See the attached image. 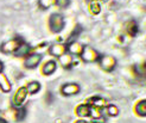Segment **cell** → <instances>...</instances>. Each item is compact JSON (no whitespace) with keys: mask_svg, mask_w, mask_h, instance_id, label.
I'll return each mask as SVG.
<instances>
[{"mask_svg":"<svg viewBox=\"0 0 146 123\" xmlns=\"http://www.w3.org/2000/svg\"><path fill=\"white\" fill-rule=\"evenodd\" d=\"M126 31H127V34L129 36H132V37L137 35V32H138V25H137V23L134 20H129L128 23L126 24Z\"/></svg>","mask_w":146,"mask_h":123,"instance_id":"16","label":"cell"},{"mask_svg":"<svg viewBox=\"0 0 146 123\" xmlns=\"http://www.w3.org/2000/svg\"><path fill=\"white\" fill-rule=\"evenodd\" d=\"M57 68V63L55 61H48L44 66H43V69L42 72L44 73L45 75H50V74H52L55 73V71Z\"/></svg>","mask_w":146,"mask_h":123,"instance_id":"13","label":"cell"},{"mask_svg":"<svg viewBox=\"0 0 146 123\" xmlns=\"http://www.w3.org/2000/svg\"><path fill=\"white\" fill-rule=\"evenodd\" d=\"M55 3V0H39V6L42 9H49Z\"/></svg>","mask_w":146,"mask_h":123,"instance_id":"23","label":"cell"},{"mask_svg":"<svg viewBox=\"0 0 146 123\" xmlns=\"http://www.w3.org/2000/svg\"><path fill=\"white\" fill-rule=\"evenodd\" d=\"M135 112L139 115V116H143V117L146 116V100H145V99L137 104V106H135Z\"/></svg>","mask_w":146,"mask_h":123,"instance_id":"18","label":"cell"},{"mask_svg":"<svg viewBox=\"0 0 146 123\" xmlns=\"http://www.w3.org/2000/svg\"><path fill=\"white\" fill-rule=\"evenodd\" d=\"M60 62L64 68H69L72 65V57L70 54H63L60 56Z\"/></svg>","mask_w":146,"mask_h":123,"instance_id":"15","label":"cell"},{"mask_svg":"<svg viewBox=\"0 0 146 123\" xmlns=\"http://www.w3.org/2000/svg\"><path fill=\"white\" fill-rule=\"evenodd\" d=\"M89 9H90V12L93 14H99L101 12V6L98 1H92L89 5Z\"/></svg>","mask_w":146,"mask_h":123,"instance_id":"20","label":"cell"},{"mask_svg":"<svg viewBox=\"0 0 146 123\" xmlns=\"http://www.w3.org/2000/svg\"><path fill=\"white\" fill-rule=\"evenodd\" d=\"M94 1H96V0H94ZM102 1H105V0H102Z\"/></svg>","mask_w":146,"mask_h":123,"instance_id":"30","label":"cell"},{"mask_svg":"<svg viewBox=\"0 0 146 123\" xmlns=\"http://www.w3.org/2000/svg\"><path fill=\"white\" fill-rule=\"evenodd\" d=\"M49 26L52 32H61L64 28V18L60 13H54L50 16Z\"/></svg>","mask_w":146,"mask_h":123,"instance_id":"1","label":"cell"},{"mask_svg":"<svg viewBox=\"0 0 146 123\" xmlns=\"http://www.w3.org/2000/svg\"><path fill=\"white\" fill-rule=\"evenodd\" d=\"M88 104H90L89 106H95V108H104L107 105L106 99L101 98V97H92L88 99Z\"/></svg>","mask_w":146,"mask_h":123,"instance_id":"11","label":"cell"},{"mask_svg":"<svg viewBox=\"0 0 146 123\" xmlns=\"http://www.w3.org/2000/svg\"><path fill=\"white\" fill-rule=\"evenodd\" d=\"M0 89L6 93L10 92L12 89V85H11L10 80L7 79V77L5 74H1V73H0Z\"/></svg>","mask_w":146,"mask_h":123,"instance_id":"12","label":"cell"},{"mask_svg":"<svg viewBox=\"0 0 146 123\" xmlns=\"http://www.w3.org/2000/svg\"><path fill=\"white\" fill-rule=\"evenodd\" d=\"M90 114V106L89 104H81L77 106L76 109V115H78L80 117H88Z\"/></svg>","mask_w":146,"mask_h":123,"instance_id":"14","label":"cell"},{"mask_svg":"<svg viewBox=\"0 0 146 123\" xmlns=\"http://www.w3.org/2000/svg\"><path fill=\"white\" fill-rule=\"evenodd\" d=\"M81 30H82V29H81V26H80V25H77V26H76V29H75V30L71 32L70 37H69V41L71 42V41H72V38H75V36H76V38H77V36L80 35V32H81Z\"/></svg>","mask_w":146,"mask_h":123,"instance_id":"25","label":"cell"},{"mask_svg":"<svg viewBox=\"0 0 146 123\" xmlns=\"http://www.w3.org/2000/svg\"><path fill=\"white\" fill-rule=\"evenodd\" d=\"M3 69H4V63H3L1 61H0V73L3 72Z\"/></svg>","mask_w":146,"mask_h":123,"instance_id":"27","label":"cell"},{"mask_svg":"<svg viewBox=\"0 0 146 123\" xmlns=\"http://www.w3.org/2000/svg\"><path fill=\"white\" fill-rule=\"evenodd\" d=\"M92 123H101V122H99V121H93Z\"/></svg>","mask_w":146,"mask_h":123,"instance_id":"29","label":"cell"},{"mask_svg":"<svg viewBox=\"0 0 146 123\" xmlns=\"http://www.w3.org/2000/svg\"><path fill=\"white\" fill-rule=\"evenodd\" d=\"M21 43H23V41H21L19 37H16V38H13V40H10V41L5 42L4 44L0 47V50H1L3 53H7V54L14 53L18 49V47L21 44Z\"/></svg>","mask_w":146,"mask_h":123,"instance_id":"3","label":"cell"},{"mask_svg":"<svg viewBox=\"0 0 146 123\" xmlns=\"http://www.w3.org/2000/svg\"><path fill=\"white\" fill-rule=\"evenodd\" d=\"M26 97H27V90H26V87L18 89L17 92H16V95H14V97H13V105L17 106V108H20L21 105H23L24 100L26 99Z\"/></svg>","mask_w":146,"mask_h":123,"instance_id":"5","label":"cell"},{"mask_svg":"<svg viewBox=\"0 0 146 123\" xmlns=\"http://www.w3.org/2000/svg\"><path fill=\"white\" fill-rule=\"evenodd\" d=\"M107 114L109 115V116H116V115L119 114L118 106H115V105H108L107 106Z\"/></svg>","mask_w":146,"mask_h":123,"instance_id":"22","label":"cell"},{"mask_svg":"<svg viewBox=\"0 0 146 123\" xmlns=\"http://www.w3.org/2000/svg\"><path fill=\"white\" fill-rule=\"evenodd\" d=\"M65 52H67V47L61 44V43H55V44H52L49 49L50 55L56 56V57H60L61 55L65 54Z\"/></svg>","mask_w":146,"mask_h":123,"instance_id":"8","label":"cell"},{"mask_svg":"<svg viewBox=\"0 0 146 123\" xmlns=\"http://www.w3.org/2000/svg\"><path fill=\"white\" fill-rule=\"evenodd\" d=\"M0 123H7V122H6L4 118H1V117H0Z\"/></svg>","mask_w":146,"mask_h":123,"instance_id":"28","label":"cell"},{"mask_svg":"<svg viewBox=\"0 0 146 123\" xmlns=\"http://www.w3.org/2000/svg\"><path fill=\"white\" fill-rule=\"evenodd\" d=\"M30 52H31V47L29 44H26V43H21V44L18 47V49L14 52V55H16L17 57L27 56Z\"/></svg>","mask_w":146,"mask_h":123,"instance_id":"10","label":"cell"},{"mask_svg":"<svg viewBox=\"0 0 146 123\" xmlns=\"http://www.w3.org/2000/svg\"><path fill=\"white\" fill-rule=\"evenodd\" d=\"M55 4H56L58 7H61V9H64V7L69 6L70 0H55Z\"/></svg>","mask_w":146,"mask_h":123,"instance_id":"24","label":"cell"},{"mask_svg":"<svg viewBox=\"0 0 146 123\" xmlns=\"http://www.w3.org/2000/svg\"><path fill=\"white\" fill-rule=\"evenodd\" d=\"M81 57L84 62H95L99 61L100 59V55L96 52L95 49H93L90 47H83L82 49V53H81Z\"/></svg>","mask_w":146,"mask_h":123,"instance_id":"2","label":"cell"},{"mask_svg":"<svg viewBox=\"0 0 146 123\" xmlns=\"http://www.w3.org/2000/svg\"><path fill=\"white\" fill-rule=\"evenodd\" d=\"M82 49H83L82 44H80V43L76 42V41L70 42L69 46H68V52L70 54H72V55H81Z\"/></svg>","mask_w":146,"mask_h":123,"instance_id":"9","label":"cell"},{"mask_svg":"<svg viewBox=\"0 0 146 123\" xmlns=\"http://www.w3.org/2000/svg\"><path fill=\"white\" fill-rule=\"evenodd\" d=\"M100 66L102 69H105L106 72H111L115 68V65H116V60L114 59L113 56H109V55H104L101 56L100 59Z\"/></svg>","mask_w":146,"mask_h":123,"instance_id":"4","label":"cell"},{"mask_svg":"<svg viewBox=\"0 0 146 123\" xmlns=\"http://www.w3.org/2000/svg\"><path fill=\"white\" fill-rule=\"evenodd\" d=\"M26 90H27V93L35 95V93H37L40 90V84L38 81H31L30 84L26 86Z\"/></svg>","mask_w":146,"mask_h":123,"instance_id":"17","label":"cell"},{"mask_svg":"<svg viewBox=\"0 0 146 123\" xmlns=\"http://www.w3.org/2000/svg\"><path fill=\"white\" fill-rule=\"evenodd\" d=\"M61 92L64 96H74L80 92V86L77 84H65L61 89Z\"/></svg>","mask_w":146,"mask_h":123,"instance_id":"7","label":"cell"},{"mask_svg":"<svg viewBox=\"0 0 146 123\" xmlns=\"http://www.w3.org/2000/svg\"><path fill=\"white\" fill-rule=\"evenodd\" d=\"M89 116H92L94 120H98L102 116V110L101 108H95V106H90V114Z\"/></svg>","mask_w":146,"mask_h":123,"instance_id":"19","label":"cell"},{"mask_svg":"<svg viewBox=\"0 0 146 123\" xmlns=\"http://www.w3.org/2000/svg\"><path fill=\"white\" fill-rule=\"evenodd\" d=\"M26 116V110H25V108H18V110L16 111V120L17 121H23Z\"/></svg>","mask_w":146,"mask_h":123,"instance_id":"21","label":"cell"},{"mask_svg":"<svg viewBox=\"0 0 146 123\" xmlns=\"http://www.w3.org/2000/svg\"><path fill=\"white\" fill-rule=\"evenodd\" d=\"M42 61V55L40 54H31L26 57L25 60V66L26 68H35L38 66V63Z\"/></svg>","mask_w":146,"mask_h":123,"instance_id":"6","label":"cell"},{"mask_svg":"<svg viewBox=\"0 0 146 123\" xmlns=\"http://www.w3.org/2000/svg\"><path fill=\"white\" fill-rule=\"evenodd\" d=\"M75 123H89V122H87V121H84V120H78V121H76Z\"/></svg>","mask_w":146,"mask_h":123,"instance_id":"26","label":"cell"}]
</instances>
